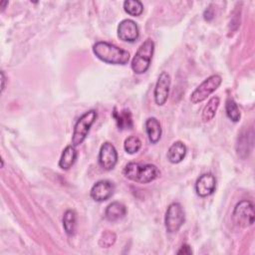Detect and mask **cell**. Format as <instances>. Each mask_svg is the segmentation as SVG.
Masks as SVG:
<instances>
[{
  "label": "cell",
  "mask_w": 255,
  "mask_h": 255,
  "mask_svg": "<svg viewBox=\"0 0 255 255\" xmlns=\"http://www.w3.org/2000/svg\"><path fill=\"white\" fill-rule=\"evenodd\" d=\"M93 52L101 61L113 65H126L129 60V53L118 46L100 41L94 44Z\"/></svg>",
  "instance_id": "1"
},
{
  "label": "cell",
  "mask_w": 255,
  "mask_h": 255,
  "mask_svg": "<svg viewBox=\"0 0 255 255\" xmlns=\"http://www.w3.org/2000/svg\"><path fill=\"white\" fill-rule=\"evenodd\" d=\"M123 173L128 179L132 181L138 183H149L158 177L160 171L154 164L128 162L125 166Z\"/></svg>",
  "instance_id": "2"
},
{
  "label": "cell",
  "mask_w": 255,
  "mask_h": 255,
  "mask_svg": "<svg viewBox=\"0 0 255 255\" xmlns=\"http://www.w3.org/2000/svg\"><path fill=\"white\" fill-rule=\"evenodd\" d=\"M154 51V43L150 38H147L137 49L134 57L131 60V70L135 74H143L145 73L149 66L152 59Z\"/></svg>",
  "instance_id": "3"
},
{
  "label": "cell",
  "mask_w": 255,
  "mask_h": 255,
  "mask_svg": "<svg viewBox=\"0 0 255 255\" xmlns=\"http://www.w3.org/2000/svg\"><path fill=\"white\" fill-rule=\"evenodd\" d=\"M96 119L97 112L95 110L88 111L79 118L74 127V131L72 135V145L78 146L81 143H83Z\"/></svg>",
  "instance_id": "4"
},
{
  "label": "cell",
  "mask_w": 255,
  "mask_h": 255,
  "mask_svg": "<svg viewBox=\"0 0 255 255\" xmlns=\"http://www.w3.org/2000/svg\"><path fill=\"white\" fill-rule=\"evenodd\" d=\"M255 219L254 205L249 200H241L238 202L232 213L233 222L239 227L252 226Z\"/></svg>",
  "instance_id": "5"
},
{
  "label": "cell",
  "mask_w": 255,
  "mask_h": 255,
  "mask_svg": "<svg viewBox=\"0 0 255 255\" xmlns=\"http://www.w3.org/2000/svg\"><path fill=\"white\" fill-rule=\"evenodd\" d=\"M222 82V79L219 75H211L205 79L191 94L190 102L192 104H198L203 102L210 96L214 91L218 89Z\"/></svg>",
  "instance_id": "6"
},
{
  "label": "cell",
  "mask_w": 255,
  "mask_h": 255,
  "mask_svg": "<svg viewBox=\"0 0 255 255\" xmlns=\"http://www.w3.org/2000/svg\"><path fill=\"white\" fill-rule=\"evenodd\" d=\"M185 220V215L182 206L177 203H171L165 212L164 225L168 233H175L179 230Z\"/></svg>",
  "instance_id": "7"
},
{
  "label": "cell",
  "mask_w": 255,
  "mask_h": 255,
  "mask_svg": "<svg viewBox=\"0 0 255 255\" xmlns=\"http://www.w3.org/2000/svg\"><path fill=\"white\" fill-rule=\"evenodd\" d=\"M118 162V152L113 143L106 141L101 145L99 152V164L106 170L113 169Z\"/></svg>",
  "instance_id": "8"
},
{
  "label": "cell",
  "mask_w": 255,
  "mask_h": 255,
  "mask_svg": "<svg viewBox=\"0 0 255 255\" xmlns=\"http://www.w3.org/2000/svg\"><path fill=\"white\" fill-rule=\"evenodd\" d=\"M170 76L166 72H161L157 78L154 87V102L157 106H163L167 101L169 88H170Z\"/></svg>",
  "instance_id": "9"
},
{
  "label": "cell",
  "mask_w": 255,
  "mask_h": 255,
  "mask_svg": "<svg viewBox=\"0 0 255 255\" xmlns=\"http://www.w3.org/2000/svg\"><path fill=\"white\" fill-rule=\"evenodd\" d=\"M115 191V184L107 179H102L96 182L90 191L91 197L98 202L108 200Z\"/></svg>",
  "instance_id": "10"
},
{
  "label": "cell",
  "mask_w": 255,
  "mask_h": 255,
  "mask_svg": "<svg viewBox=\"0 0 255 255\" xmlns=\"http://www.w3.org/2000/svg\"><path fill=\"white\" fill-rule=\"evenodd\" d=\"M118 37L124 42L132 43L139 37V29L136 23L130 19H125L118 26Z\"/></svg>",
  "instance_id": "11"
},
{
  "label": "cell",
  "mask_w": 255,
  "mask_h": 255,
  "mask_svg": "<svg viewBox=\"0 0 255 255\" xmlns=\"http://www.w3.org/2000/svg\"><path fill=\"white\" fill-rule=\"evenodd\" d=\"M216 188V179L211 173L200 175L195 182V191L200 197H206L212 194Z\"/></svg>",
  "instance_id": "12"
},
{
  "label": "cell",
  "mask_w": 255,
  "mask_h": 255,
  "mask_svg": "<svg viewBox=\"0 0 255 255\" xmlns=\"http://www.w3.org/2000/svg\"><path fill=\"white\" fill-rule=\"evenodd\" d=\"M145 131L148 137V140L151 143H156L161 137V126L157 119L151 117L145 121Z\"/></svg>",
  "instance_id": "13"
},
{
  "label": "cell",
  "mask_w": 255,
  "mask_h": 255,
  "mask_svg": "<svg viewBox=\"0 0 255 255\" xmlns=\"http://www.w3.org/2000/svg\"><path fill=\"white\" fill-rule=\"evenodd\" d=\"M126 214L127 207L119 201H114L110 203L105 210V217L109 221H118L124 218Z\"/></svg>",
  "instance_id": "14"
},
{
  "label": "cell",
  "mask_w": 255,
  "mask_h": 255,
  "mask_svg": "<svg viewBox=\"0 0 255 255\" xmlns=\"http://www.w3.org/2000/svg\"><path fill=\"white\" fill-rule=\"evenodd\" d=\"M186 151V145L182 141H174L167 150V159L171 163H178L185 157Z\"/></svg>",
  "instance_id": "15"
},
{
  "label": "cell",
  "mask_w": 255,
  "mask_h": 255,
  "mask_svg": "<svg viewBox=\"0 0 255 255\" xmlns=\"http://www.w3.org/2000/svg\"><path fill=\"white\" fill-rule=\"evenodd\" d=\"M113 117L117 123V126L120 129H128L131 128L133 124H132V117L131 113L128 109H124L121 112H117V109L115 108Z\"/></svg>",
  "instance_id": "16"
},
{
  "label": "cell",
  "mask_w": 255,
  "mask_h": 255,
  "mask_svg": "<svg viewBox=\"0 0 255 255\" xmlns=\"http://www.w3.org/2000/svg\"><path fill=\"white\" fill-rule=\"evenodd\" d=\"M77 156H78V152L74 145L66 146L62 151V154L59 160V166L64 170L69 169L75 163Z\"/></svg>",
  "instance_id": "17"
},
{
  "label": "cell",
  "mask_w": 255,
  "mask_h": 255,
  "mask_svg": "<svg viewBox=\"0 0 255 255\" xmlns=\"http://www.w3.org/2000/svg\"><path fill=\"white\" fill-rule=\"evenodd\" d=\"M63 226L65 232L69 236H73L76 233L77 228V214L75 210L68 209L63 215Z\"/></svg>",
  "instance_id": "18"
},
{
  "label": "cell",
  "mask_w": 255,
  "mask_h": 255,
  "mask_svg": "<svg viewBox=\"0 0 255 255\" xmlns=\"http://www.w3.org/2000/svg\"><path fill=\"white\" fill-rule=\"evenodd\" d=\"M219 104H220V100L218 97H212L208 101V103L206 104V106L204 107V109L202 111V116H201L202 121L204 123L210 122L214 118L216 111L219 107Z\"/></svg>",
  "instance_id": "19"
},
{
  "label": "cell",
  "mask_w": 255,
  "mask_h": 255,
  "mask_svg": "<svg viewBox=\"0 0 255 255\" xmlns=\"http://www.w3.org/2000/svg\"><path fill=\"white\" fill-rule=\"evenodd\" d=\"M125 11L130 16H139L143 11V5L138 0H127L124 2Z\"/></svg>",
  "instance_id": "20"
},
{
  "label": "cell",
  "mask_w": 255,
  "mask_h": 255,
  "mask_svg": "<svg viewBox=\"0 0 255 255\" xmlns=\"http://www.w3.org/2000/svg\"><path fill=\"white\" fill-rule=\"evenodd\" d=\"M225 110H226V115L227 117L234 123L238 122L240 120L241 114L240 111L238 109L237 104L235 103V101L232 98H228L226 101V105H225Z\"/></svg>",
  "instance_id": "21"
},
{
  "label": "cell",
  "mask_w": 255,
  "mask_h": 255,
  "mask_svg": "<svg viewBox=\"0 0 255 255\" xmlns=\"http://www.w3.org/2000/svg\"><path fill=\"white\" fill-rule=\"evenodd\" d=\"M140 147H141V140L137 136L129 135L128 137L126 138L124 143V148L128 153L133 154L137 152L140 149Z\"/></svg>",
  "instance_id": "22"
},
{
  "label": "cell",
  "mask_w": 255,
  "mask_h": 255,
  "mask_svg": "<svg viewBox=\"0 0 255 255\" xmlns=\"http://www.w3.org/2000/svg\"><path fill=\"white\" fill-rule=\"evenodd\" d=\"M117 236L115 234V232L110 231V230H106L102 233L100 240H99V245L102 248H110L111 246H113L116 242Z\"/></svg>",
  "instance_id": "23"
},
{
  "label": "cell",
  "mask_w": 255,
  "mask_h": 255,
  "mask_svg": "<svg viewBox=\"0 0 255 255\" xmlns=\"http://www.w3.org/2000/svg\"><path fill=\"white\" fill-rule=\"evenodd\" d=\"M249 152V144H248V135L247 132L245 134H241L240 137H238L237 141V153L241 157H246Z\"/></svg>",
  "instance_id": "24"
},
{
  "label": "cell",
  "mask_w": 255,
  "mask_h": 255,
  "mask_svg": "<svg viewBox=\"0 0 255 255\" xmlns=\"http://www.w3.org/2000/svg\"><path fill=\"white\" fill-rule=\"evenodd\" d=\"M177 254H184V255H190L192 254V250L191 247L187 244H183L180 249L177 251Z\"/></svg>",
  "instance_id": "25"
},
{
  "label": "cell",
  "mask_w": 255,
  "mask_h": 255,
  "mask_svg": "<svg viewBox=\"0 0 255 255\" xmlns=\"http://www.w3.org/2000/svg\"><path fill=\"white\" fill-rule=\"evenodd\" d=\"M6 78H5V75H4V72L1 71V92H3L5 90V87H6Z\"/></svg>",
  "instance_id": "26"
},
{
  "label": "cell",
  "mask_w": 255,
  "mask_h": 255,
  "mask_svg": "<svg viewBox=\"0 0 255 255\" xmlns=\"http://www.w3.org/2000/svg\"><path fill=\"white\" fill-rule=\"evenodd\" d=\"M8 4V1H0V8H1V12L5 9V6Z\"/></svg>",
  "instance_id": "27"
}]
</instances>
